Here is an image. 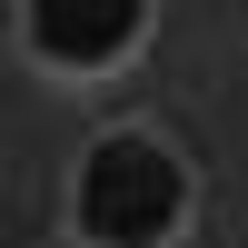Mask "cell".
I'll return each mask as SVG.
<instances>
[{
    "mask_svg": "<svg viewBox=\"0 0 248 248\" xmlns=\"http://www.w3.org/2000/svg\"><path fill=\"white\" fill-rule=\"evenodd\" d=\"M30 40L50 60H70V70H90V60H109V50L139 40V0H40V10H30Z\"/></svg>",
    "mask_w": 248,
    "mask_h": 248,
    "instance_id": "7a4b0ae2",
    "label": "cell"
},
{
    "mask_svg": "<svg viewBox=\"0 0 248 248\" xmlns=\"http://www.w3.org/2000/svg\"><path fill=\"white\" fill-rule=\"evenodd\" d=\"M189 209V179L159 139H99L90 169H79V218L99 248H159Z\"/></svg>",
    "mask_w": 248,
    "mask_h": 248,
    "instance_id": "6da1fadb",
    "label": "cell"
}]
</instances>
